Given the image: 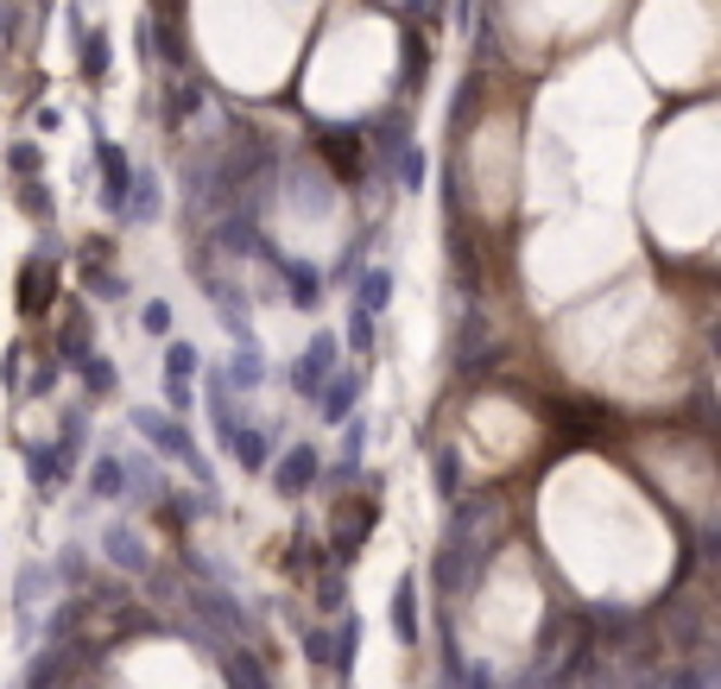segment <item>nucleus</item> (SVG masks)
Segmentation results:
<instances>
[]
</instances>
